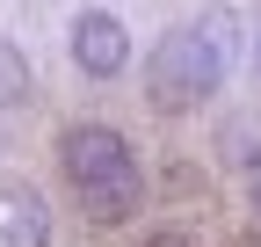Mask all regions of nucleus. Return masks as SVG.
<instances>
[{
  "label": "nucleus",
  "mask_w": 261,
  "mask_h": 247,
  "mask_svg": "<svg viewBox=\"0 0 261 247\" xmlns=\"http://www.w3.org/2000/svg\"><path fill=\"white\" fill-rule=\"evenodd\" d=\"M58 167H65V182L80 189V211H87L94 226H123V218H138V204H145V175H138V153H130V138L116 131V124L80 116L73 131L58 138Z\"/></svg>",
  "instance_id": "obj_1"
},
{
  "label": "nucleus",
  "mask_w": 261,
  "mask_h": 247,
  "mask_svg": "<svg viewBox=\"0 0 261 247\" xmlns=\"http://www.w3.org/2000/svg\"><path fill=\"white\" fill-rule=\"evenodd\" d=\"M218 80H225V66L196 44V29H167V37L152 44V58H145V102H152L160 116L203 109V102L218 95Z\"/></svg>",
  "instance_id": "obj_2"
},
{
  "label": "nucleus",
  "mask_w": 261,
  "mask_h": 247,
  "mask_svg": "<svg viewBox=\"0 0 261 247\" xmlns=\"http://www.w3.org/2000/svg\"><path fill=\"white\" fill-rule=\"evenodd\" d=\"M73 66H80L87 80H116V73H130V29H123V15L87 8V15L73 22Z\"/></svg>",
  "instance_id": "obj_3"
},
{
  "label": "nucleus",
  "mask_w": 261,
  "mask_h": 247,
  "mask_svg": "<svg viewBox=\"0 0 261 247\" xmlns=\"http://www.w3.org/2000/svg\"><path fill=\"white\" fill-rule=\"evenodd\" d=\"M0 247H51V204L37 182H0Z\"/></svg>",
  "instance_id": "obj_4"
},
{
  "label": "nucleus",
  "mask_w": 261,
  "mask_h": 247,
  "mask_svg": "<svg viewBox=\"0 0 261 247\" xmlns=\"http://www.w3.org/2000/svg\"><path fill=\"white\" fill-rule=\"evenodd\" d=\"M189 29H196V44H203V51L218 58V66H232V44H240V29H232V8H203Z\"/></svg>",
  "instance_id": "obj_5"
},
{
  "label": "nucleus",
  "mask_w": 261,
  "mask_h": 247,
  "mask_svg": "<svg viewBox=\"0 0 261 247\" xmlns=\"http://www.w3.org/2000/svg\"><path fill=\"white\" fill-rule=\"evenodd\" d=\"M15 102H29V66H22V51L0 37V109H15Z\"/></svg>",
  "instance_id": "obj_6"
},
{
  "label": "nucleus",
  "mask_w": 261,
  "mask_h": 247,
  "mask_svg": "<svg viewBox=\"0 0 261 247\" xmlns=\"http://www.w3.org/2000/svg\"><path fill=\"white\" fill-rule=\"evenodd\" d=\"M138 247H189V233H174V226H160V233H145Z\"/></svg>",
  "instance_id": "obj_7"
},
{
  "label": "nucleus",
  "mask_w": 261,
  "mask_h": 247,
  "mask_svg": "<svg viewBox=\"0 0 261 247\" xmlns=\"http://www.w3.org/2000/svg\"><path fill=\"white\" fill-rule=\"evenodd\" d=\"M247 204H254V218H261V160L247 167Z\"/></svg>",
  "instance_id": "obj_8"
},
{
  "label": "nucleus",
  "mask_w": 261,
  "mask_h": 247,
  "mask_svg": "<svg viewBox=\"0 0 261 247\" xmlns=\"http://www.w3.org/2000/svg\"><path fill=\"white\" fill-rule=\"evenodd\" d=\"M254 66H261V29H254Z\"/></svg>",
  "instance_id": "obj_9"
},
{
  "label": "nucleus",
  "mask_w": 261,
  "mask_h": 247,
  "mask_svg": "<svg viewBox=\"0 0 261 247\" xmlns=\"http://www.w3.org/2000/svg\"><path fill=\"white\" fill-rule=\"evenodd\" d=\"M247 247H261V233H254V240H247Z\"/></svg>",
  "instance_id": "obj_10"
}]
</instances>
